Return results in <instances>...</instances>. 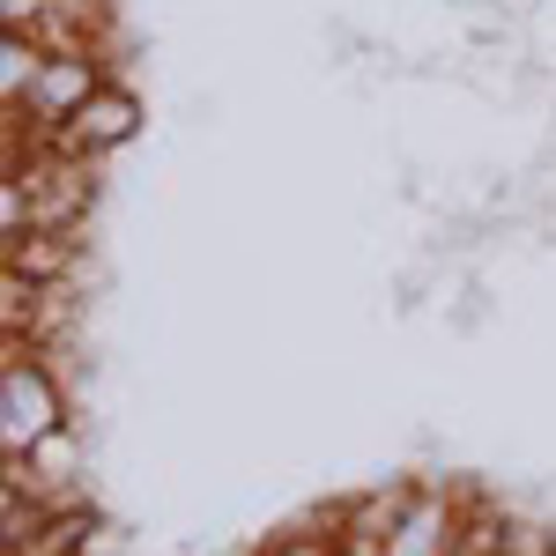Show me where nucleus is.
<instances>
[{
	"instance_id": "f257e3e1",
	"label": "nucleus",
	"mask_w": 556,
	"mask_h": 556,
	"mask_svg": "<svg viewBox=\"0 0 556 556\" xmlns=\"http://www.w3.org/2000/svg\"><path fill=\"white\" fill-rule=\"evenodd\" d=\"M52 430H67V393L52 379L45 349L8 342V364H0V445L8 453H30Z\"/></svg>"
},
{
	"instance_id": "39448f33",
	"label": "nucleus",
	"mask_w": 556,
	"mask_h": 556,
	"mask_svg": "<svg viewBox=\"0 0 556 556\" xmlns=\"http://www.w3.org/2000/svg\"><path fill=\"white\" fill-rule=\"evenodd\" d=\"M38 67H45V45L30 38V30H8V45H0V97L23 104L30 83H38Z\"/></svg>"
},
{
	"instance_id": "423d86ee",
	"label": "nucleus",
	"mask_w": 556,
	"mask_h": 556,
	"mask_svg": "<svg viewBox=\"0 0 556 556\" xmlns=\"http://www.w3.org/2000/svg\"><path fill=\"white\" fill-rule=\"evenodd\" d=\"M253 556H342V549H334V527H327V534H304V527H290V534L260 542Z\"/></svg>"
},
{
	"instance_id": "7ed1b4c3",
	"label": "nucleus",
	"mask_w": 556,
	"mask_h": 556,
	"mask_svg": "<svg viewBox=\"0 0 556 556\" xmlns=\"http://www.w3.org/2000/svg\"><path fill=\"white\" fill-rule=\"evenodd\" d=\"M134 134H141V97L119 89V83H104L83 112L67 119V127L52 134V141H60V149H75V156H89V164H104L112 149H127Z\"/></svg>"
},
{
	"instance_id": "20e7f679",
	"label": "nucleus",
	"mask_w": 556,
	"mask_h": 556,
	"mask_svg": "<svg viewBox=\"0 0 556 556\" xmlns=\"http://www.w3.org/2000/svg\"><path fill=\"white\" fill-rule=\"evenodd\" d=\"M386 556H460V497H445V490H424V482H416V497H408L401 527L386 534Z\"/></svg>"
},
{
	"instance_id": "f03ea898",
	"label": "nucleus",
	"mask_w": 556,
	"mask_h": 556,
	"mask_svg": "<svg viewBox=\"0 0 556 556\" xmlns=\"http://www.w3.org/2000/svg\"><path fill=\"white\" fill-rule=\"evenodd\" d=\"M97 89H104V60H97V52H45V67H38V83H30V97H23V112H30L38 127L60 134Z\"/></svg>"
}]
</instances>
